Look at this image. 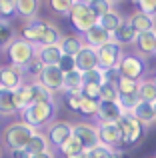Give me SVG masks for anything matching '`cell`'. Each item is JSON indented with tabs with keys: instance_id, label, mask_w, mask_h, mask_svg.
I'll return each instance as SVG.
<instances>
[{
	"instance_id": "1",
	"label": "cell",
	"mask_w": 156,
	"mask_h": 158,
	"mask_svg": "<svg viewBox=\"0 0 156 158\" xmlns=\"http://www.w3.org/2000/svg\"><path fill=\"white\" fill-rule=\"evenodd\" d=\"M116 126H118V130H120V142H118V146H116L120 152H126L128 148L136 146V144L144 138L146 126L138 122L130 112H122V116L116 122Z\"/></svg>"
},
{
	"instance_id": "2",
	"label": "cell",
	"mask_w": 156,
	"mask_h": 158,
	"mask_svg": "<svg viewBox=\"0 0 156 158\" xmlns=\"http://www.w3.org/2000/svg\"><path fill=\"white\" fill-rule=\"evenodd\" d=\"M54 114H56L54 100L36 102V104H30L28 108L20 110V122L28 124V126L34 128V130H40V128L50 124V120L54 118Z\"/></svg>"
},
{
	"instance_id": "3",
	"label": "cell",
	"mask_w": 156,
	"mask_h": 158,
	"mask_svg": "<svg viewBox=\"0 0 156 158\" xmlns=\"http://www.w3.org/2000/svg\"><path fill=\"white\" fill-rule=\"evenodd\" d=\"M34 128H30L24 122H12L8 124V128L4 130V144L8 150H24L30 142V138L34 136Z\"/></svg>"
},
{
	"instance_id": "4",
	"label": "cell",
	"mask_w": 156,
	"mask_h": 158,
	"mask_svg": "<svg viewBox=\"0 0 156 158\" xmlns=\"http://www.w3.org/2000/svg\"><path fill=\"white\" fill-rule=\"evenodd\" d=\"M116 70H118L120 76L140 82L142 78H144V74H146V60L140 56V54H122Z\"/></svg>"
},
{
	"instance_id": "5",
	"label": "cell",
	"mask_w": 156,
	"mask_h": 158,
	"mask_svg": "<svg viewBox=\"0 0 156 158\" xmlns=\"http://www.w3.org/2000/svg\"><path fill=\"white\" fill-rule=\"evenodd\" d=\"M36 50H38V46L26 42L24 38H14L6 52H8V58H10V64L24 68L32 58H36Z\"/></svg>"
},
{
	"instance_id": "6",
	"label": "cell",
	"mask_w": 156,
	"mask_h": 158,
	"mask_svg": "<svg viewBox=\"0 0 156 158\" xmlns=\"http://www.w3.org/2000/svg\"><path fill=\"white\" fill-rule=\"evenodd\" d=\"M68 18H70V24L74 26V30L78 34H84V32H88L92 26H96L98 24V18L94 16V12L90 10L88 6H84V4H76L70 8V14H68Z\"/></svg>"
},
{
	"instance_id": "7",
	"label": "cell",
	"mask_w": 156,
	"mask_h": 158,
	"mask_svg": "<svg viewBox=\"0 0 156 158\" xmlns=\"http://www.w3.org/2000/svg\"><path fill=\"white\" fill-rule=\"evenodd\" d=\"M96 56H98V68L100 70H112L118 66V62L122 58V46H118L112 40V42L96 48Z\"/></svg>"
},
{
	"instance_id": "8",
	"label": "cell",
	"mask_w": 156,
	"mask_h": 158,
	"mask_svg": "<svg viewBox=\"0 0 156 158\" xmlns=\"http://www.w3.org/2000/svg\"><path fill=\"white\" fill-rule=\"evenodd\" d=\"M50 148H60L68 138L72 136V124L70 122H64V120H58V122H50L44 132Z\"/></svg>"
},
{
	"instance_id": "9",
	"label": "cell",
	"mask_w": 156,
	"mask_h": 158,
	"mask_svg": "<svg viewBox=\"0 0 156 158\" xmlns=\"http://www.w3.org/2000/svg\"><path fill=\"white\" fill-rule=\"evenodd\" d=\"M72 136H76V138H78V142L82 144L84 152L100 144V142H98V132H96V126H92V124H88V122H78V124H72Z\"/></svg>"
},
{
	"instance_id": "10",
	"label": "cell",
	"mask_w": 156,
	"mask_h": 158,
	"mask_svg": "<svg viewBox=\"0 0 156 158\" xmlns=\"http://www.w3.org/2000/svg\"><path fill=\"white\" fill-rule=\"evenodd\" d=\"M24 82V72L20 66L14 64H4L0 66V84L6 90H16Z\"/></svg>"
},
{
	"instance_id": "11",
	"label": "cell",
	"mask_w": 156,
	"mask_h": 158,
	"mask_svg": "<svg viewBox=\"0 0 156 158\" xmlns=\"http://www.w3.org/2000/svg\"><path fill=\"white\" fill-rule=\"evenodd\" d=\"M62 78H64V72H60L58 66H44L36 82H40L44 88H48L54 94L58 90H62Z\"/></svg>"
},
{
	"instance_id": "12",
	"label": "cell",
	"mask_w": 156,
	"mask_h": 158,
	"mask_svg": "<svg viewBox=\"0 0 156 158\" xmlns=\"http://www.w3.org/2000/svg\"><path fill=\"white\" fill-rule=\"evenodd\" d=\"M74 68H76L80 74L88 72V70L98 68V56H96V50L84 44V46L80 48V52L74 56Z\"/></svg>"
},
{
	"instance_id": "13",
	"label": "cell",
	"mask_w": 156,
	"mask_h": 158,
	"mask_svg": "<svg viewBox=\"0 0 156 158\" xmlns=\"http://www.w3.org/2000/svg\"><path fill=\"white\" fill-rule=\"evenodd\" d=\"M122 116V110L116 102H106L100 100L98 102V110H96V118L98 124H116Z\"/></svg>"
},
{
	"instance_id": "14",
	"label": "cell",
	"mask_w": 156,
	"mask_h": 158,
	"mask_svg": "<svg viewBox=\"0 0 156 158\" xmlns=\"http://www.w3.org/2000/svg\"><path fill=\"white\" fill-rule=\"evenodd\" d=\"M82 40H84V44L86 46H90V48H100V46H104V44H108V42H112V34L110 32H106L102 26H92L88 32H84L82 34Z\"/></svg>"
},
{
	"instance_id": "15",
	"label": "cell",
	"mask_w": 156,
	"mask_h": 158,
	"mask_svg": "<svg viewBox=\"0 0 156 158\" xmlns=\"http://www.w3.org/2000/svg\"><path fill=\"white\" fill-rule=\"evenodd\" d=\"M96 132H98V142L102 146L116 148L118 142H120V130H118L116 124H98Z\"/></svg>"
},
{
	"instance_id": "16",
	"label": "cell",
	"mask_w": 156,
	"mask_h": 158,
	"mask_svg": "<svg viewBox=\"0 0 156 158\" xmlns=\"http://www.w3.org/2000/svg\"><path fill=\"white\" fill-rule=\"evenodd\" d=\"M46 26H48V22H42V20H30V22L22 28V38L26 40V42L34 44V46H40L42 36H44V32H46Z\"/></svg>"
},
{
	"instance_id": "17",
	"label": "cell",
	"mask_w": 156,
	"mask_h": 158,
	"mask_svg": "<svg viewBox=\"0 0 156 158\" xmlns=\"http://www.w3.org/2000/svg\"><path fill=\"white\" fill-rule=\"evenodd\" d=\"M128 24L136 30V34H142V32H154L156 30V18L150 14H144V12H132L128 18Z\"/></svg>"
},
{
	"instance_id": "18",
	"label": "cell",
	"mask_w": 156,
	"mask_h": 158,
	"mask_svg": "<svg viewBox=\"0 0 156 158\" xmlns=\"http://www.w3.org/2000/svg\"><path fill=\"white\" fill-rule=\"evenodd\" d=\"M12 96H14V106H16V112L28 108L30 104H34L32 100V84L30 82H22L16 90H12Z\"/></svg>"
},
{
	"instance_id": "19",
	"label": "cell",
	"mask_w": 156,
	"mask_h": 158,
	"mask_svg": "<svg viewBox=\"0 0 156 158\" xmlns=\"http://www.w3.org/2000/svg\"><path fill=\"white\" fill-rule=\"evenodd\" d=\"M134 44H136V50H138V54H140L142 58L156 54V30L138 34L136 40H134Z\"/></svg>"
},
{
	"instance_id": "20",
	"label": "cell",
	"mask_w": 156,
	"mask_h": 158,
	"mask_svg": "<svg viewBox=\"0 0 156 158\" xmlns=\"http://www.w3.org/2000/svg\"><path fill=\"white\" fill-rule=\"evenodd\" d=\"M14 6H16V14L24 20H36L40 12V0H14Z\"/></svg>"
},
{
	"instance_id": "21",
	"label": "cell",
	"mask_w": 156,
	"mask_h": 158,
	"mask_svg": "<svg viewBox=\"0 0 156 158\" xmlns=\"http://www.w3.org/2000/svg\"><path fill=\"white\" fill-rule=\"evenodd\" d=\"M84 46V40H82L80 34H68V36H62L58 42V48L62 54L66 56H76L80 52V48Z\"/></svg>"
},
{
	"instance_id": "22",
	"label": "cell",
	"mask_w": 156,
	"mask_h": 158,
	"mask_svg": "<svg viewBox=\"0 0 156 158\" xmlns=\"http://www.w3.org/2000/svg\"><path fill=\"white\" fill-rule=\"evenodd\" d=\"M36 58H38L44 66H58L60 58H62V52H60L58 46H38Z\"/></svg>"
},
{
	"instance_id": "23",
	"label": "cell",
	"mask_w": 156,
	"mask_h": 158,
	"mask_svg": "<svg viewBox=\"0 0 156 158\" xmlns=\"http://www.w3.org/2000/svg\"><path fill=\"white\" fill-rule=\"evenodd\" d=\"M136 30L128 24V20H122V24L116 28V32L112 34V40L118 44V46H124V44H132L136 40Z\"/></svg>"
},
{
	"instance_id": "24",
	"label": "cell",
	"mask_w": 156,
	"mask_h": 158,
	"mask_svg": "<svg viewBox=\"0 0 156 158\" xmlns=\"http://www.w3.org/2000/svg\"><path fill=\"white\" fill-rule=\"evenodd\" d=\"M50 150V144H48L46 136H44V132L36 130L34 136L30 138V142H28V146L24 148V152H26L28 156H34V154H40V152H48Z\"/></svg>"
},
{
	"instance_id": "25",
	"label": "cell",
	"mask_w": 156,
	"mask_h": 158,
	"mask_svg": "<svg viewBox=\"0 0 156 158\" xmlns=\"http://www.w3.org/2000/svg\"><path fill=\"white\" fill-rule=\"evenodd\" d=\"M130 114H132L140 124H144V126H148V124H152V122H154L152 102H138V104L134 106V110L130 112Z\"/></svg>"
},
{
	"instance_id": "26",
	"label": "cell",
	"mask_w": 156,
	"mask_h": 158,
	"mask_svg": "<svg viewBox=\"0 0 156 158\" xmlns=\"http://www.w3.org/2000/svg\"><path fill=\"white\" fill-rule=\"evenodd\" d=\"M58 150H60V154L64 158H84V148H82V144L78 142L76 136H70Z\"/></svg>"
},
{
	"instance_id": "27",
	"label": "cell",
	"mask_w": 156,
	"mask_h": 158,
	"mask_svg": "<svg viewBox=\"0 0 156 158\" xmlns=\"http://www.w3.org/2000/svg\"><path fill=\"white\" fill-rule=\"evenodd\" d=\"M136 96L140 102H154L156 100V84L152 80H140L138 82Z\"/></svg>"
},
{
	"instance_id": "28",
	"label": "cell",
	"mask_w": 156,
	"mask_h": 158,
	"mask_svg": "<svg viewBox=\"0 0 156 158\" xmlns=\"http://www.w3.org/2000/svg\"><path fill=\"white\" fill-rule=\"evenodd\" d=\"M122 20H124V18H122L118 12L112 10V12H108V14H104V16H100V18H98V26H102L106 32L114 34V32H116V28L122 24Z\"/></svg>"
},
{
	"instance_id": "29",
	"label": "cell",
	"mask_w": 156,
	"mask_h": 158,
	"mask_svg": "<svg viewBox=\"0 0 156 158\" xmlns=\"http://www.w3.org/2000/svg\"><path fill=\"white\" fill-rule=\"evenodd\" d=\"M82 88V74L78 70H70V72H64L62 78V90L64 92H74V90Z\"/></svg>"
},
{
	"instance_id": "30",
	"label": "cell",
	"mask_w": 156,
	"mask_h": 158,
	"mask_svg": "<svg viewBox=\"0 0 156 158\" xmlns=\"http://www.w3.org/2000/svg\"><path fill=\"white\" fill-rule=\"evenodd\" d=\"M0 114H2V116L16 114V106H14V96H12V90L0 88Z\"/></svg>"
},
{
	"instance_id": "31",
	"label": "cell",
	"mask_w": 156,
	"mask_h": 158,
	"mask_svg": "<svg viewBox=\"0 0 156 158\" xmlns=\"http://www.w3.org/2000/svg\"><path fill=\"white\" fill-rule=\"evenodd\" d=\"M14 38H16L14 30H12V26L8 24V20H0V52L8 50V46L12 44Z\"/></svg>"
},
{
	"instance_id": "32",
	"label": "cell",
	"mask_w": 156,
	"mask_h": 158,
	"mask_svg": "<svg viewBox=\"0 0 156 158\" xmlns=\"http://www.w3.org/2000/svg\"><path fill=\"white\" fill-rule=\"evenodd\" d=\"M48 8H50L54 14L58 16H68L70 14V8L74 6V0H46Z\"/></svg>"
},
{
	"instance_id": "33",
	"label": "cell",
	"mask_w": 156,
	"mask_h": 158,
	"mask_svg": "<svg viewBox=\"0 0 156 158\" xmlns=\"http://www.w3.org/2000/svg\"><path fill=\"white\" fill-rule=\"evenodd\" d=\"M32 84V100H34V104L36 102H48V100H54V96H52V92L48 88H44L40 82H30Z\"/></svg>"
},
{
	"instance_id": "34",
	"label": "cell",
	"mask_w": 156,
	"mask_h": 158,
	"mask_svg": "<svg viewBox=\"0 0 156 158\" xmlns=\"http://www.w3.org/2000/svg\"><path fill=\"white\" fill-rule=\"evenodd\" d=\"M100 100H106V102H116L118 100L116 82H108V80L102 82L100 84Z\"/></svg>"
},
{
	"instance_id": "35",
	"label": "cell",
	"mask_w": 156,
	"mask_h": 158,
	"mask_svg": "<svg viewBox=\"0 0 156 158\" xmlns=\"http://www.w3.org/2000/svg\"><path fill=\"white\" fill-rule=\"evenodd\" d=\"M84 158H116V150H114V148H108V146L98 144V146L86 150L84 152Z\"/></svg>"
},
{
	"instance_id": "36",
	"label": "cell",
	"mask_w": 156,
	"mask_h": 158,
	"mask_svg": "<svg viewBox=\"0 0 156 158\" xmlns=\"http://www.w3.org/2000/svg\"><path fill=\"white\" fill-rule=\"evenodd\" d=\"M116 88H118V94H136L138 82L136 80H130V78H124V76H118Z\"/></svg>"
},
{
	"instance_id": "37",
	"label": "cell",
	"mask_w": 156,
	"mask_h": 158,
	"mask_svg": "<svg viewBox=\"0 0 156 158\" xmlns=\"http://www.w3.org/2000/svg\"><path fill=\"white\" fill-rule=\"evenodd\" d=\"M138 96L136 94H118V100H116V104L120 106V110L122 112H132L134 110V106L138 104Z\"/></svg>"
},
{
	"instance_id": "38",
	"label": "cell",
	"mask_w": 156,
	"mask_h": 158,
	"mask_svg": "<svg viewBox=\"0 0 156 158\" xmlns=\"http://www.w3.org/2000/svg\"><path fill=\"white\" fill-rule=\"evenodd\" d=\"M102 82H104V70H100V68L88 70V72L82 74V84H96V86H100Z\"/></svg>"
},
{
	"instance_id": "39",
	"label": "cell",
	"mask_w": 156,
	"mask_h": 158,
	"mask_svg": "<svg viewBox=\"0 0 156 158\" xmlns=\"http://www.w3.org/2000/svg\"><path fill=\"white\" fill-rule=\"evenodd\" d=\"M96 110H98V102L88 100V98H82L80 106H78V114L84 116V118H92V116H96Z\"/></svg>"
},
{
	"instance_id": "40",
	"label": "cell",
	"mask_w": 156,
	"mask_h": 158,
	"mask_svg": "<svg viewBox=\"0 0 156 158\" xmlns=\"http://www.w3.org/2000/svg\"><path fill=\"white\" fill-rule=\"evenodd\" d=\"M88 8L94 12V16H96V18H100V16H104V14H108V12L114 10V8H112V2H108V0H94Z\"/></svg>"
},
{
	"instance_id": "41",
	"label": "cell",
	"mask_w": 156,
	"mask_h": 158,
	"mask_svg": "<svg viewBox=\"0 0 156 158\" xmlns=\"http://www.w3.org/2000/svg\"><path fill=\"white\" fill-rule=\"evenodd\" d=\"M82 102V94L80 90H74V92H64V104L70 112H78V106Z\"/></svg>"
},
{
	"instance_id": "42",
	"label": "cell",
	"mask_w": 156,
	"mask_h": 158,
	"mask_svg": "<svg viewBox=\"0 0 156 158\" xmlns=\"http://www.w3.org/2000/svg\"><path fill=\"white\" fill-rule=\"evenodd\" d=\"M80 94H82V98L100 102V86H96V84H82Z\"/></svg>"
},
{
	"instance_id": "43",
	"label": "cell",
	"mask_w": 156,
	"mask_h": 158,
	"mask_svg": "<svg viewBox=\"0 0 156 158\" xmlns=\"http://www.w3.org/2000/svg\"><path fill=\"white\" fill-rule=\"evenodd\" d=\"M42 68H44L42 62H40L38 58H32V60L22 68V72H26L28 76H32V78H36V80H38V76H40V72H42Z\"/></svg>"
},
{
	"instance_id": "44",
	"label": "cell",
	"mask_w": 156,
	"mask_h": 158,
	"mask_svg": "<svg viewBox=\"0 0 156 158\" xmlns=\"http://www.w3.org/2000/svg\"><path fill=\"white\" fill-rule=\"evenodd\" d=\"M16 14L14 0H0V20H8Z\"/></svg>"
},
{
	"instance_id": "45",
	"label": "cell",
	"mask_w": 156,
	"mask_h": 158,
	"mask_svg": "<svg viewBox=\"0 0 156 158\" xmlns=\"http://www.w3.org/2000/svg\"><path fill=\"white\" fill-rule=\"evenodd\" d=\"M136 4H138V12H144V14L154 16L156 0H136Z\"/></svg>"
},
{
	"instance_id": "46",
	"label": "cell",
	"mask_w": 156,
	"mask_h": 158,
	"mask_svg": "<svg viewBox=\"0 0 156 158\" xmlns=\"http://www.w3.org/2000/svg\"><path fill=\"white\" fill-rule=\"evenodd\" d=\"M58 68H60V72H70V70H74V56L62 54V58H60V62H58Z\"/></svg>"
},
{
	"instance_id": "47",
	"label": "cell",
	"mask_w": 156,
	"mask_h": 158,
	"mask_svg": "<svg viewBox=\"0 0 156 158\" xmlns=\"http://www.w3.org/2000/svg\"><path fill=\"white\" fill-rule=\"evenodd\" d=\"M12 158H30L24 150H12Z\"/></svg>"
},
{
	"instance_id": "48",
	"label": "cell",
	"mask_w": 156,
	"mask_h": 158,
	"mask_svg": "<svg viewBox=\"0 0 156 158\" xmlns=\"http://www.w3.org/2000/svg\"><path fill=\"white\" fill-rule=\"evenodd\" d=\"M30 158H54V154L48 150V152H40V154H34V156H30Z\"/></svg>"
},
{
	"instance_id": "49",
	"label": "cell",
	"mask_w": 156,
	"mask_h": 158,
	"mask_svg": "<svg viewBox=\"0 0 156 158\" xmlns=\"http://www.w3.org/2000/svg\"><path fill=\"white\" fill-rule=\"evenodd\" d=\"M74 2H76V4H84V6H90L94 0H74Z\"/></svg>"
},
{
	"instance_id": "50",
	"label": "cell",
	"mask_w": 156,
	"mask_h": 158,
	"mask_svg": "<svg viewBox=\"0 0 156 158\" xmlns=\"http://www.w3.org/2000/svg\"><path fill=\"white\" fill-rule=\"evenodd\" d=\"M152 110H154V122H156V100L152 102Z\"/></svg>"
},
{
	"instance_id": "51",
	"label": "cell",
	"mask_w": 156,
	"mask_h": 158,
	"mask_svg": "<svg viewBox=\"0 0 156 158\" xmlns=\"http://www.w3.org/2000/svg\"><path fill=\"white\" fill-rule=\"evenodd\" d=\"M108 2H112V4H114V2H122V0H108Z\"/></svg>"
},
{
	"instance_id": "52",
	"label": "cell",
	"mask_w": 156,
	"mask_h": 158,
	"mask_svg": "<svg viewBox=\"0 0 156 158\" xmlns=\"http://www.w3.org/2000/svg\"><path fill=\"white\" fill-rule=\"evenodd\" d=\"M152 82H154V84H156V76H154V78H152Z\"/></svg>"
},
{
	"instance_id": "53",
	"label": "cell",
	"mask_w": 156,
	"mask_h": 158,
	"mask_svg": "<svg viewBox=\"0 0 156 158\" xmlns=\"http://www.w3.org/2000/svg\"><path fill=\"white\" fill-rule=\"evenodd\" d=\"M0 158H2V148H0Z\"/></svg>"
},
{
	"instance_id": "54",
	"label": "cell",
	"mask_w": 156,
	"mask_h": 158,
	"mask_svg": "<svg viewBox=\"0 0 156 158\" xmlns=\"http://www.w3.org/2000/svg\"><path fill=\"white\" fill-rule=\"evenodd\" d=\"M2 118H4V116H2V114H0V120H2Z\"/></svg>"
},
{
	"instance_id": "55",
	"label": "cell",
	"mask_w": 156,
	"mask_h": 158,
	"mask_svg": "<svg viewBox=\"0 0 156 158\" xmlns=\"http://www.w3.org/2000/svg\"><path fill=\"white\" fill-rule=\"evenodd\" d=\"M154 18H156V10H154Z\"/></svg>"
},
{
	"instance_id": "56",
	"label": "cell",
	"mask_w": 156,
	"mask_h": 158,
	"mask_svg": "<svg viewBox=\"0 0 156 158\" xmlns=\"http://www.w3.org/2000/svg\"><path fill=\"white\" fill-rule=\"evenodd\" d=\"M0 88H2V84H0Z\"/></svg>"
}]
</instances>
